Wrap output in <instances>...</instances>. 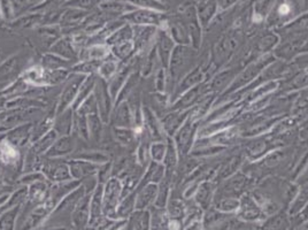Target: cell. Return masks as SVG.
<instances>
[{
  "label": "cell",
  "mask_w": 308,
  "mask_h": 230,
  "mask_svg": "<svg viewBox=\"0 0 308 230\" xmlns=\"http://www.w3.org/2000/svg\"><path fill=\"white\" fill-rule=\"evenodd\" d=\"M135 230H149V214L147 212L140 211L135 216L134 222Z\"/></svg>",
  "instance_id": "34"
},
{
  "label": "cell",
  "mask_w": 308,
  "mask_h": 230,
  "mask_svg": "<svg viewBox=\"0 0 308 230\" xmlns=\"http://www.w3.org/2000/svg\"><path fill=\"white\" fill-rule=\"evenodd\" d=\"M190 112L191 109L171 110L170 113L166 114L160 121L162 128H164L165 134L173 138L176 132L178 131L179 128L183 126V123L186 122V120L189 118Z\"/></svg>",
  "instance_id": "11"
},
{
  "label": "cell",
  "mask_w": 308,
  "mask_h": 230,
  "mask_svg": "<svg viewBox=\"0 0 308 230\" xmlns=\"http://www.w3.org/2000/svg\"><path fill=\"white\" fill-rule=\"evenodd\" d=\"M73 147H74V144H73L72 138H69L68 136H65V137H63V138H60L59 140H56L55 143L52 145L50 149V152H48L47 154L50 157L64 156V154L72 152Z\"/></svg>",
  "instance_id": "19"
},
{
  "label": "cell",
  "mask_w": 308,
  "mask_h": 230,
  "mask_svg": "<svg viewBox=\"0 0 308 230\" xmlns=\"http://www.w3.org/2000/svg\"><path fill=\"white\" fill-rule=\"evenodd\" d=\"M116 138L118 141H121L122 144H130L133 141V134L127 129H117L115 130Z\"/></svg>",
  "instance_id": "45"
},
{
  "label": "cell",
  "mask_w": 308,
  "mask_h": 230,
  "mask_svg": "<svg viewBox=\"0 0 308 230\" xmlns=\"http://www.w3.org/2000/svg\"><path fill=\"white\" fill-rule=\"evenodd\" d=\"M294 218H297L299 225L303 222H306V221H308V203L306 204V206L303 207V209L299 212L296 216H294Z\"/></svg>",
  "instance_id": "49"
},
{
  "label": "cell",
  "mask_w": 308,
  "mask_h": 230,
  "mask_svg": "<svg viewBox=\"0 0 308 230\" xmlns=\"http://www.w3.org/2000/svg\"><path fill=\"white\" fill-rule=\"evenodd\" d=\"M100 200H101V188H98L97 190L94 199L91 202V221L94 222L96 219L99 218L100 214Z\"/></svg>",
  "instance_id": "37"
},
{
  "label": "cell",
  "mask_w": 308,
  "mask_h": 230,
  "mask_svg": "<svg viewBox=\"0 0 308 230\" xmlns=\"http://www.w3.org/2000/svg\"><path fill=\"white\" fill-rule=\"evenodd\" d=\"M117 65L115 61H107V63H105L103 66L100 67V75L104 78H109L112 76V75L115 73Z\"/></svg>",
  "instance_id": "42"
},
{
  "label": "cell",
  "mask_w": 308,
  "mask_h": 230,
  "mask_svg": "<svg viewBox=\"0 0 308 230\" xmlns=\"http://www.w3.org/2000/svg\"><path fill=\"white\" fill-rule=\"evenodd\" d=\"M83 81H84V76L81 74H75L68 79V82L66 83V85L63 90V94H61V98L58 107V114L63 113L64 110H66L69 104L76 98L77 90L78 88H81Z\"/></svg>",
  "instance_id": "13"
},
{
  "label": "cell",
  "mask_w": 308,
  "mask_h": 230,
  "mask_svg": "<svg viewBox=\"0 0 308 230\" xmlns=\"http://www.w3.org/2000/svg\"><path fill=\"white\" fill-rule=\"evenodd\" d=\"M143 119L145 127H146L147 130V135L151 137L154 141H164V139L168 138V136L164 134L165 131L161 126V122L156 118L153 110H151L148 107H144Z\"/></svg>",
  "instance_id": "14"
},
{
  "label": "cell",
  "mask_w": 308,
  "mask_h": 230,
  "mask_svg": "<svg viewBox=\"0 0 308 230\" xmlns=\"http://www.w3.org/2000/svg\"><path fill=\"white\" fill-rule=\"evenodd\" d=\"M130 39H131V30L129 28H125L123 30H121V32L113 35V36L109 38V43L118 45V44L130 42Z\"/></svg>",
  "instance_id": "38"
},
{
  "label": "cell",
  "mask_w": 308,
  "mask_h": 230,
  "mask_svg": "<svg viewBox=\"0 0 308 230\" xmlns=\"http://www.w3.org/2000/svg\"><path fill=\"white\" fill-rule=\"evenodd\" d=\"M56 134H58V132L53 131V130L47 132V135L45 137H43V138L39 140L36 145H35V148H34L35 153L43 152V151H45V150H47L48 148H51L52 145L55 143Z\"/></svg>",
  "instance_id": "28"
},
{
  "label": "cell",
  "mask_w": 308,
  "mask_h": 230,
  "mask_svg": "<svg viewBox=\"0 0 308 230\" xmlns=\"http://www.w3.org/2000/svg\"><path fill=\"white\" fill-rule=\"evenodd\" d=\"M72 109L68 108L59 114L55 121V131L61 135H68L72 129Z\"/></svg>",
  "instance_id": "23"
},
{
  "label": "cell",
  "mask_w": 308,
  "mask_h": 230,
  "mask_svg": "<svg viewBox=\"0 0 308 230\" xmlns=\"http://www.w3.org/2000/svg\"><path fill=\"white\" fill-rule=\"evenodd\" d=\"M52 52H55L60 55L69 58V59L75 58V52L73 51L72 46H70V44L67 41H60L55 46L52 47Z\"/></svg>",
  "instance_id": "35"
},
{
  "label": "cell",
  "mask_w": 308,
  "mask_h": 230,
  "mask_svg": "<svg viewBox=\"0 0 308 230\" xmlns=\"http://www.w3.org/2000/svg\"><path fill=\"white\" fill-rule=\"evenodd\" d=\"M89 128L92 136L95 137L96 139L99 138V132H100V122L99 119L97 118V115L95 114H89Z\"/></svg>",
  "instance_id": "43"
},
{
  "label": "cell",
  "mask_w": 308,
  "mask_h": 230,
  "mask_svg": "<svg viewBox=\"0 0 308 230\" xmlns=\"http://www.w3.org/2000/svg\"><path fill=\"white\" fill-rule=\"evenodd\" d=\"M238 73L239 69L224 67L206 82V94L217 96L222 95L232 83V81H234Z\"/></svg>",
  "instance_id": "6"
},
{
  "label": "cell",
  "mask_w": 308,
  "mask_h": 230,
  "mask_svg": "<svg viewBox=\"0 0 308 230\" xmlns=\"http://www.w3.org/2000/svg\"><path fill=\"white\" fill-rule=\"evenodd\" d=\"M236 213L238 219L245 221V222H254V221L263 220L266 218L261 207L258 205V203L254 200L250 192L244 193L239 198V209Z\"/></svg>",
  "instance_id": "8"
},
{
  "label": "cell",
  "mask_w": 308,
  "mask_h": 230,
  "mask_svg": "<svg viewBox=\"0 0 308 230\" xmlns=\"http://www.w3.org/2000/svg\"><path fill=\"white\" fill-rule=\"evenodd\" d=\"M121 187H120V182L116 180H111L109 183L107 184L106 188V196H105V211H112L115 209V205L117 203V197H118V192H120Z\"/></svg>",
  "instance_id": "18"
},
{
  "label": "cell",
  "mask_w": 308,
  "mask_h": 230,
  "mask_svg": "<svg viewBox=\"0 0 308 230\" xmlns=\"http://www.w3.org/2000/svg\"><path fill=\"white\" fill-rule=\"evenodd\" d=\"M200 51H197L192 46L177 45L175 46L169 60V78L171 89L174 90L177 87L179 81L186 75L196 67L200 60Z\"/></svg>",
  "instance_id": "1"
},
{
  "label": "cell",
  "mask_w": 308,
  "mask_h": 230,
  "mask_svg": "<svg viewBox=\"0 0 308 230\" xmlns=\"http://www.w3.org/2000/svg\"><path fill=\"white\" fill-rule=\"evenodd\" d=\"M0 53H2V52H0Z\"/></svg>",
  "instance_id": "59"
},
{
  "label": "cell",
  "mask_w": 308,
  "mask_h": 230,
  "mask_svg": "<svg viewBox=\"0 0 308 230\" xmlns=\"http://www.w3.org/2000/svg\"><path fill=\"white\" fill-rule=\"evenodd\" d=\"M170 183H171V181L165 178L160 182V185H158V193H157L156 202H154V205H156L157 209H162V210L165 209L167 202H168V197H169Z\"/></svg>",
  "instance_id": "24"
},
{
  "label": "cell",
  "mask_w": 308,
  "mask_h": 230,
  "mask_svg": "<svg viewBox=\"0 0 308 230\" xmlns=\"http://www.w3.org/2000/svg\"><path fill=\"white\" fill-rule=\"evenodd\" d=\"M292 64L299 69H308V53H301L296 59L292 61Z\"/></svg>",
  "instance_id": "48"
},
{
  "label": "cell",
  "mask_w": 308,
  "mask_h": 230,
  "mask_svg": "<svg viewBox=\"0 0 308 230\" xmlns=\"http://www.w3.org/2000/svg\"><path fill=\"white\" fill-rule=\"evenodd\" d=\"M95 84H96V79L94 76L87 77L84 79V81H83L82 85H81V90H80V92H78V95L76 96V98H75V100H74L75 108L80 107V104L86 98L87 96H89L92 88L95 87Z\"/></svg>",
  "instance_id": "26"
},
{
  "label": "cell",
  "mask_w": 308,
  "mask_h": 230,
  "mask_svg": "<svg viewBox=\"0 0 308 230\" xmlns=\"http://www.w3.org/2000/svg\"><path fill=\"white\" fill-rule=\"evenodd\" d=\"M241 44H243V39L237 35H229L215 44L209 51L208 79L230 63L236 53L241 48Z\"/></svg>",
  "instance_id": "2"
},
{
  "label": "cell",
  "mask_w": 308,
  "mask_h": 230,
  "mask_svg": "<svg viewBox=\"0 0 308 230\" xmlns=\"http://www.w3.org/2000/svg\"><path fill=\"white\" fill-rule=\"evenodd\" d=\"M218 189V182L215 180L204 181L199 184L195 194V202L201 210L206 211L213 205V200L215 197V192Z\"/></svg>",
  "instance_id": "12"
},
{
  "label": "cell",
  "mask_w": 308,
  "mask_h": 230,
  "mask_svg": "<svg viewBox=\"0 0 308 230\" xmlns=\"http://www.w3.org/2000/svg\"><path fill=\"white\" fill-rule=\"evenodd\" d=\"M300 225H302V227L300 228V230H308V221H306V222L301 223Z\"/></svg>",
  "instance_id": "58"
},
{
  "label": "cell",
  "mask_w": 308,
  "mask_h": 230,
  "mask_svg": "<svg viewBox=\"0 0 308 230\" xmlns=\"http://www.w3.org/2000/svg\"><path fill=\"white\" fill-rule=\"evenodd\" d=\"M279 13L281 15H287L290 13V6L287 5V4H284V5H281V7L279 8Z\"/></svg>",
  "instance_id": "55"
},
{
  "label": "cell",
  "mask_w": 308,
  "mask_h": 230,
  "mask_svg": "<svg viewBox=\"0 0 308 230\" xmlns=\"http://www.w3.org/2000/svg\"><path fill=\"white\" fill-rule=\"evenodd\" d=\"M306 88H308V69H297L289 77L282 79L276 94H292V92H298Z\"/></svg>",
  "instance_id": "10"
},
{
  "label": "cell",
  "mask_w": 308,
  "mask_h": 230,
  "mask_svg": "<svg viewBox=\"0 0 308 230\" xmlns=\"http://www.w3.org/2000/svg\"><path fill=\"white\" fill-rule=\"evenodd\" d=\"M75 125H76L77 129L80 130V136L83 137L84 139L89 138V135H87V126H86V119L84 117V114L78 113L77 118H76V122H75Z\"/></svg>",
  "instance_id": "41"
},
{
  "label": "cell",
  "mask_w": 308,
  "mask_h": 230,
  "mask_svg": "<svg viewBox=\"0 0 308 230\" xmlns=\"http://www.w3.org/2000/svg\"><path fill=\"white\" fill-rule=\"evenodd\" d=\"M255 187V181L246 175L244 171L238 170L236 174L226 179L218 184L217 197L240 198L244 193L250 192Z\"/></svg>",
  "instance_id": "4"
},
{
  "label": "cell",
  "mask_w": 308,
  "mask_h": 230,
  "mask_svg": "<svg viewBox=\"0 0 308 230\" xmlns=\"http://www.w3.org/2000/svg\"><path fill=\"white\" fill-rule=\"evenodd\" d=\"M134 20H135V22H138V23H151V22H153L154 20L156 19H153V17L149 15V14H146V15H144L143 13L142 14H137V17H134Z\"/></svg>",
  "instance_id": "51"
},
{
  "label": "cell",
  "mask_w": 308,
  "mask_h": 230,
  "mask_svg": "<svg viewBox=\"0 0 308 230\" xmlns=\"http://www.w3.org/2000/svg\"><path fill=\"white\" fill-rule=\"evenodd\" d=\"M200 122L201 121L199 119H197L195 115L192 114L191 108L189 118L173 137L176 148H177L179 158L186 157L191 152V149L197 139V132L198 129H199Z\"/></svg>",
  "instance_id": "5"
},
{
  "label": "cell",
  "mask_w": 308,
  "mask_h": 230,
  "mask_svg": "<svg viewBox=\"0 0 308 230\" xmlns=\"http://www.w3.org/2000/svg\"><path fill=\"white\" fill-rule=\"evenodd\" d=\"M167 207H168L167 211H168V215L170 216V219L181 220L182 218H184V215H186L187 204H184L181 198L171 197Z\"/></svg>",
  "instance_id": "25"
},
{
  "label": "cell",
  "mask_w": 308,
  "mask_h": 230,
  "mask_svg": "<svg viewBox=\"0 0 308 230\" xmlns=\"http://www.w3.org/2000/svg\"><path fill=\"white\" fill-rule=\"evenodd\" d=\"M287 222V218L282 213H276L271 215V218L263 224L265 230H281Z\"/></svg>",
  "instance_id": "30"
},
{
  "label": "cell",
  "mask_w": 308,
  "mask_h": 230,
  "mask_svg": "<svg viewBox=\"0 0 308 230\" xmlns=\"http://www.w3.org/2000/svg\"><path fill=\"white\" fill-rule=\"evenodd\" d=\"M14 216L15 212L12 211L10 213H7L0 221V230H12L13 222H14Z\"/></svg>",
  "instance_id": "44"
},
{
  "label": "cell",
  "mask_w": 308,
  "mask_h": 230,
  "mask_svg": "<svg viewBox=\"0 0 308 230\" xmlns=\"http://www.w3.org/2000/svg\"><path fill=\"white\" fill-rule=\"evenodd\" d=\"M156 58H158V52L156 48L152 50L151 52L146 54L144 59V66L142 68V74L143 76H148L151 75L153 69H154V65H156Z\"/></svg>",
  "instance_id": "32"
},
{
  "label": "cell",
  "mask_w": 308,
  "mask_h": 230,
  "mask_svg": "<svg viewBox=\"0 0 308 230\" xmlns=\"http://www.w3.org/2000/svg\"><path fill=\"white\" fill-rule=\"evenodd\" d=\"M207 82V81H206ZM206 82L199 84L195 88H191L188 91L184 92L177 99L174 101L171 106V110H187L195 107L201 101L204 97L207 96L206 94Z\"/></svg>",
  "instance_id": "9"
},
{
  "label": "cell",
  "mask_w": 308,
  "mask_h": 230,
  "mask_svg": "<svg viewBox=\"0 0 308 230\" xmlns=\"http://www.w3.org/2000/svg\"><path fill=\"white\" fill-rule=\"evenodd\" d=\"M29 129L30 126H23L20 127L19 129L13 131L12 134L8 136L10 143L13 145H22L24 144V141L27 140V136L29 135Z\"/></svg>",
  "instance_id": "29"
},
{
  "label": "cell",
  "mask_w": 308,
  "mask_h": 230,
  "mask_svg": "<svg viewBox=\"0 0 308 230\" xmlns=\"http://www.w3.org/2000/svg\"><path fill=\"white\" fill-rule=\"evenodd\" d=\"M135 197H136L135 193H131L128 196L126 200L122 203L120 207H118V211H117L118 215L122 216V218H125V216H127L131 211L134 210V207H136V198Z\"/></svg>",
  "instance_id": "36"
},
{
  "label": "cell",
  "mask_w": 308,
  "mask_h": 230,
  "mask_svg": "<svg viewBox=\"0 0 308 230\" xmlns=\"http://www.w3.org/2000/svg\"><path fill=\"white\" fill-rule=\"evenodd\" d=\"M133 112H131L129 104L122 103L115 115V126L127 128L133 125Z\"/></svg>",
  "instance_id": "22"
},
{
  "label": "cell",
  "mask_w": 308,
  "mask_h": 230,
  "mask_svg": "<svg viewBox=\"0 0 308 230\" xmlns=\"http://www.w3.org/2000/svg\"><path fill=\"white\" fill-rule=\"evenodd\" d=\"M275 60L276 58L274 56V54L269 53V54L262 55L260 58H258L257 60H254L249 65H246L243 69L239 70V73L237 74V76L235 77V79L232 81L230 85H229L228 89L224 91L222 95L218 96L217 99L220 100L226 98V97L235 94V92L241 90L243 88L248 87L249 84L252 83L254 79L257 78L259 75L268 67V66L274 63Z\"/></svg>",
  "instance_id": "3"
},
{
  "label": "cell",
  "mask_w": 308,
  "mask_h": 230,
  "mask_svg": "<svg viewBox=\"0 0 308 230\" xmlns=\"http://www.w3.org/2000/svg\"><path fill=\"white\" fill-rule=\"evenodd\" d=\"M78 158L85 159L86 161H96V162H103L107 160V156H105L103 153H98V152H90V154H80Z\"/></svg>",
  "instance_id": "46"
},
{
  "label": "cell",
  "mask_w": 308,
  "mask_h": 230,
  "mask_svg": "<svg viewBox=\"0 0 308 230\" xmlns=\"http://www.w3.org/2000/svg\"><path fill=\"white\" fill-rule=\"evenodd\" d=\"M307 203H308V182L299 185L296 197H294L291 204L289 205L288 214L290 216H296L299 212L306 206Z\"/></svg>",
  "instance_id": "17"
},
{
  "label": "cell",
  "mask_w": 308,
  "mask_h": 230,
  "mask_svg": "<svg viewBox=\"0 0 308 230\" xmlns=\"http://www.w3.org/2000/svg\"><path fill=\"white\" fill-rule=\"evenodd\" d=\"M166 68L161 67L158 70L156 74V89L159 94H164L166 91V85H167V75H166Z\"/></svg>",
  "instance_id": "40"
},
{
  "label": "cell",
  "mask_w": 308,
  "mask_h": 230,
  "mask_svg": "<svg viewBox=\"0 0 308 230\" xmlns=\"http://www.w3.org/2000/svg\"><path fill=\"white\" fill-rule=\"evenodd\" d=\"M167 151V143L164 141H154L149 148V154L153 159V161L156 162H161L164 161L165 156Z\"/></svg>",
  "instance_id": "27"
},
{
  "label": "cell",
  "mask_w": 308,
  "mask_h": 230,
  "mask_svg": "<svg viewBox=\"0 0 308 230\" xmlns=\"http://www.w3.org/2000/svg\"><path fill=\"white\" fill-rule=\"evenodd\" d=\"M184 230H204V224H202V220H196L192 222L188 223Z\"/></svg>",
  "instance_id": "50"
},
{
  "label": "cell",
  "mask_w": 308,
  "mask_h": 230,
  "mask_svg": "<svg viewBox=\"0 0 308 230\" xmlns=\"http://www.w3.org/2000/svg\"><path fill=\"white\" fill-rule=\"evenodd\" d=\"M305 42L306 41L302 37H289L287 41L277 44V46L272 51V54L277 60L292 63L300 54Z\"/></svg>",
  "instance_id": "7"
},
{
  "label": "cell",
  "mask_w": 308,
  "mask_h": 230,
  "mask_svg": "<svg viewBox=\"0 0 308 230\" xmlns=\"http://www.w3.org/2000/svg\"><path fill=\"white\" fill-rule=\"evenodd\" d=\"M168 230H182V221L179 219H169Z\"/></svg>",
  "instance_id": "52"
},
{
  "label": "cell",
  "mask_w": 308,
  "mask_h": 230,
  "mask_svg": "<svg viewBox=\"0 0 308 230\" xmlns=\"http://www.w3.org/2000/svg\"><path fill=\"white\" fill-rule=\"evenodd\" d=\"M306 182H308V163H307L305 169H303V171L301 172L300 175H299V178L296 180V183L298 185H300L302 183H306Z\"/></svg>",
  "instance_id": "54"
},
{
  "label": "cell",
  "mask_w": 308,
  "mask_h": 230,
  "mask_svg": "<svg viewBox=\"0 0 308 230\" xmlns=\"http://www.w3.org/2000/svg\"><path fill=\"white\" fill-rule=\"evenodd\" d=\"M301 53H308V39L305 42V44H303L300 54H301Z\"/></svg>",
  "instance_id": "57"
},
{
  "label": "cell",
  "mask_w": 308,
  "mask_h": 230,
  "mask_svg": "<svg viewBox=\"0 0 308 230\" xmlns=\"http://www.w3.org/2000/svg\"><path fill=\"white\" fill-rule=\"evenodd\" d=\"M25 190H21V191L17 192L16 194H14V198H16V203H19L22 199V194H24ZM15 204V199H13V200L10 203V205H14Z\"/></svg>",
  "instance_id": "56"
},
{
  "label": "cell",
  "mask_w": 308,
  "mask_h": 230,
  "mask_svg": "<svg viewBox=\"0 0 308 230\" xmlns=\"http://www.w3.org/2000/svg\"><path fill=\"white\" fill-rule=\"evenodd\" d=\"M229 225H230V223H229L228 220H227V221H223V222L219 223V224L212 225V227L204 228V230H228L229 229Z\"/></svg>",
  "instance_id": "53"
},
{
  "label": "cell",
  "mask_w": 308,
  "mask_h": 230,
  "mask_svg": "<svg viewBox=\"0 0 308 230\" xmlns=\"http://www.w3.org/2000/svg\"><path fill=\"white\" fill-rule=\"evenodd\" d=\"M158 193V184L156 183H148L145 187L139 189V192L137 194V199H136V209L144 210L148 207L152 203L156 202Z\"/></svg>",
  "instance_id": "15"
},
{
  "label": "cell",
  "mask_w": 308,
  "mask_h": 230,
  "mask_svg": "<svg viewBox=\"0 0 308 230\" xmlns=\"http://www.w3.org/2000/svg\"><path fill=\"white\" fill-rule=\"evenodd\" d=\"M19 63H20L19 58L14 56L13 59L8 61V63L4 65L3 67L0 68V79H7L11 75L14 74L15 68L17 69V67H19Z\"/></svg>",
  "instance_id": "31"
},
{
  "label": "cell",
  "mask_w": 308,
  "mask_h": 230,
  "mask_svg": "<svg viewBox=\"0 0 308 230\" xmlns=\"http://www.w3.org/2000/svg\"><path fill=\"white\" fill-rule=\"evenodd\" d=\"M67 65V61L61 60L60 58L54 55H45L43 58V66L47 69L51 70H58L59 68L64 67Z\"/></svg>",
  "instance_id": "33"
},
{
  "label": "cell",
  "mask_w": 308,
  "mask_h": 230,
  "mask_svg": "<svg viewBox=\"0 0 308 230\" xmlns=\"http://www.w3.org/2000/svg\"><path fill=\"white\" fill-rule=\"evenodd\" d=\"M97 167L92 165L90 162L85 161H74L70 163V174H72L75 179H82L84 176H87L96 171Z\"/></svg>",
  "instance_id": "21"
},
{
  "label": "cell",
  "mask_w": 308,
  "mask_h": 230,
  "mask_svg": "<svg viewBox=\"0 0 308 230\" xmlns=\"http://www.w3.org/2000/svg\"><path fill=\"white\" fill-rule=\"evenodd\" d=\"M106 55H107V51L106 48L103 46H95L91 48V51H89V58H92L95 61L103 59V58Z\"/></svg>",
  "instance_id": "47"
},
{
  "label": "cell",
  "mask_w": 308,
  "mask_h": 230,
  "mask_svg": "<svg viewBox=\"0 0 308 230\" xmlns=\"http://www.w3.org/2000/svg\"><path fill=\"white\" fill-rule=\"evenodd\" d=\"M97 92H98V106L99 110L103 117L104 121H107V114L109 112V99H108V91L106 90V85H105L104 81H99L98 85H97Z\"/></svg>",
  "instance_id": "20"
},
{
  "label": "cell",
  "mask_w": 308,
  "mask_h": 230,
  "mask_svg": "<svg viewBox=\"0 0 308 230\" xmlns=\"http://www.w3.org/2000/svg\"><path fill=\"white\" fill-rule=\"evenodd\" d=\"M50 170H52L50 174V178L54 181H63V180L69 178V172H68L69 169L67 168V166H65V165L55 166L53 168H51Z\"/></svg>",
  "instance_id": "39"
},
{
  "label": "cell",
  "mask_w": 308,
  "mask_h": 230,
  "mask_svg": "<svg viewBox=\"0 0 308 230\" xmlns=\"http://www.w3.org/2000/svg\"><path fill=\"white\" fill-rule=\"evenodd\" d=\"M158 56L161 60L162 67L168 69L169 66V60L171 56V53H173L175 45H174V41L173 38L169 37L168 35H161L159 37V41H158Z\"/></svg>",
  "instance_id": "16"
}]
</instances>
